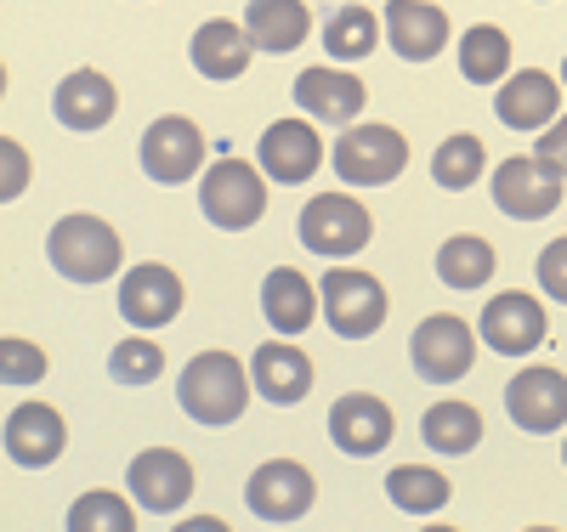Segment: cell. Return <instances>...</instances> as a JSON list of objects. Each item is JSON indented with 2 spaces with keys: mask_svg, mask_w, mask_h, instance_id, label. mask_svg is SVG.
Here are the masks:
<instances>
[{
  "mask_svg": "<svg viewBox=\"0 0 567 532\" xmlns=\"http://www.w3.org/2000/svg\"><path fill=\"white\" fill-rule=\"evenodd\" d=\"M250 385L256 379L245 374V363L233 352H199L176 379V403L199 425H233L250 408Z\"/></svg>",
  "mask_w": 567,
  "mask_h": 532,
  "instance_id": "cell-1",
  "label": "cell"
},
{
  "mask_svg": "<svg viewBox=\"0 0 567 532\" xmlns=\"http://www.w3.org/2000/svg\"><path fill=\"white\" fill-rule=\"evenodd\" d=\"M45 261H52L69 283H103L120 272L125 261V244H120V232L103 221V216H63L52 227V238H45Z\"/></svg>",
  "mask_w": 567,
  "mask_h": 532,
  "instance_id": "cell-2",
  "label": "cell"
},
{
  "mask_svg": "<svg viewBox=\"0 0 567 532\" xmlns=\"http://www.w3.org/2000/svg\"><path fill=\"white\" fill-rule=\"evenodd\" d=\"M329 159H336V176L347 187H386L409 165V142L398 125H347Z\"/></svg>",
  "mask_w": 567,
  "mask_h": 532,
  "instance_id": "cell-3",
  "label": "cell"
},
{
  "mask_svg": "<svg viewBox=\"0 0 567 532\" xmlns=\"http://www.w3.org/2000/svg\"><path fill=\"white\" fill-rule=\"evenodd\" d=\"M318 295H323V317L329 328L341 334V341H363V334H374L386 323V289L381 278H369L358 267H329L323 283H318Z\"/></svg>",
  "mask_w": 567,
  "mask_h": 532,
  "instance_id": "cell-4",
  "label": "cell"
},
{
  "mask_svg": "<svg viewBox=\"0 0 567 532\" xmlns=\"http://www.w3.org/2000/svg\"><path fill=\"white\" fill-rule=\"evenodd\" d=\"M374 238V221L369 210L352 199V192H318V199L301 210V244L323 261H347L358 255Z\"/></svg>",
  "mask_w": 567,
  "mask_h": 532,
  "instance_id": "cell-5",
  "label": "cell"
},
{
  "mask_svg": "<svg viewBox=\"0 0 567 532\" xmlns=\"http://www.w3.org/2000/svg\"><path fill=\"white\" fill-rule=\"evenodd\" d=\"M199 205H205V216H210L216 227L245 232V227H256L261 210H267V181H261V170L245 165V159H216V165L205 170V181H199Z\"/></svg>",
  "mask_w": 567,
  "mask_h": 532,
  "instance_id": "cell-6",
  "label": "cell"
},
{
  "mask_svg": "<svg viewBox=\"0 0 567 532\" xmlns=\"http://www.w3.org/2000/svg\"><path fill=\"white\" fill-rule=\"evenodd\" d=\"M409 363H414L420 379L454 385L460 374H471V363H477V334L465 328V317L437 312V317H425V323L409 334Z\"/></svg>",
  "mask_w": 567,
  "mask_h": 532,
  "instance_id": "cell-7",
  "label": "cell"
},
{
  "mask_svg": "<svg viewBox=\"0 0 567 532\" xmlns=\"http://www.w3.org/2000/svg\"><path fill=\"white\" fill-rule=\"evenodd\" d=\"M142 170L159 187H182L194 181V170H205V131L187 114H165L142 136Z\"/></svg>",
  "mask_w": 567,
  "mask_h": 532,
  "instance_id": "cell-8",
  "label": "cell"
},
{
  "mask_svg": "<svg viewBox=\"0 0 567 532\" xmlns=\"http://www.w3.org/2000/svg\"><path fill=\"white\" fill-rule=\"evenodd\" d=\"M318 499V481L307 465L296 459H267L256 465V476L245 481V504L261 515V521H301Z\"/></svg>",
  "mask_w": 567,
  "mask_h": 532,
  "instance_id": "cell-9",
  "label": "cell"
},
{
  "mask_svg": "<svg viewBox=\"0 0 567 532\" xmlns=\"http://www.w3.org/2000/svg\"><path fill=\"white\" fill-rule=\"evenodd\" d=\"M494 205L516 221H539L561 205V176L550 165H539L534 154H511L494 170Z\"/></svg>",
  "mask_w": 567,
  "mask_h": 532,
  "instance_id": "cell-10",
  "label": "cell"
},
{
  "mask_svg": "<svg viewBox=\"0 0 567 532\" xmlns=\"http://www.w3.org/2000/svg\"><path fill=\"white\" fill-rule=\"evenodd\" d=\"M505 414L523 425V430H534V437L561 430L567 425V374L561 368H545V363L523 368V374L505 385Z\"/></svg>",
  "mask_w": 567,
  "mask_h": 532,
  "instance_id": "cell-11",
  "label": "cell"
},
{
  "mask_svg": "<svg viewBox=\"0 0 567 532\" xmlns=\"http://www.w3.org/2000/svg\"><path fill=\"white\" fill-rule=\"evenodd\" d=\"M296 103L318 125H352L363 114V103H369V85L358 74L336 69V63H312V69L296 74Z\"/></svg>",
  "mask_w": 567,
  "mask_h": 532,
  "instance_id": "cell-12",
  "label": "cell"
},
{
  "mask_svg": "<svg viewBox=\"0 0 567 532\" xmlns=\"http://www.w3.org/2000/svg\"><path fill=\"white\" fill-rule=\"evenodd\" d=\"M125 481H131L136 504L154 510V515H171V510H182L187 499H194V465H187L176 448H148V453H136Z\"/></svg>",
  "mask_w": 567,
  "mask_h": 532,
  "instance_id": "cell-13",
  "label": "cell"
},
{
  "mask_svg": "<svg viewBox=\"0 0 567 532\" xmlns=\"http://www.w3.org/2000/svg\"><path fill=\"white\" fill-rule=\"evenodd\" d=\"M545 306L534 295H523V289H505V295H494L483 306V341L499 352V357H528L539 352L545 341Z\"/></svg>",
  "mask_w": 567,
  "mask_h": 532,
  "instance_id": "cell-14",
  "label": "cell"
},
{
  "mask_svg": "<svg viewBox=\"0 0 567 532\" xmlns=\"http://www.w3.org/2000/svg\"><path fill=\"white\" fill-rule=\"evenodd\" d=\"M392 430H398V419H392L386 397L347 392L336 408H329V437H336V448H341V453H352V459L381 453V448L392 442Z\"/></svg>",
  "mask_w": 567,
  "mask_h": 532,
  "instance_id": "cell-15",
  "label": "cell"
},
{
  "mask_svg": "<svg viewBox=\"0 0 567 532\" xmlns=\"http://www.w3.org/2000/svg\"><path fill=\"white\" fill-rule=\"evenodd\" d=\"M381 23H386L392 52L409 58V63H432L449 45V12L437 0H386Z\"/></svg>",
  "mask_w": 567,
  "mask_h": 532,
  "instance_id": "cell-16",
  "label": "cell"
},
{
  "mask_svg": "<svg viewBox=\"0 0 567 532\" xmlns=\"http://www.w3.org/2000/svg\"><path fill=\"white\" fill-rule=\"evenodd\" d=\"M120 312L136 328H165L182 312V278L159 261H142L120 278Z\"/></svg>",
  "mask_w": 567,
  "mask_h": 532,
  "instance_id": "cell-17",
  "label": "cell"
},
{
  "mask_svg": "<svg viewBox=\"0 0 567 532\" xmlns=\"http://www.w3.org/2000/svg\"><path fill=\"white\" fill-rule=\"evenodd\" d=\"M69 448V425L52 403H18L12 419H7V459L23 465V470H40V465H52L63 459Z\"/></svg>",
  "mask_w": 567,
  "mask_h": 532,
  "instance_id": "cell-18",
  "label": "cell"
},
{
  "mask_svg": "<svg viewBox=\"0 0 567 532\" xmlns=\"http://www.w3.org/2000/svg\"><path fill=\"white\" fill-rule=\"evenodd\" d=\"M494 114L511 125V131H545L561 119V80H550L545 69H523L511 74L494 96Z\"/></svg>",
  "mask_w": 567,
  "mask_h": 532,
  "instance_id": "cell-19",
  "label": "cell"
},
{
  "mask_svg": "<svg viewBox=\"0 0 567 532\" xmlns=\"http://www.w3.org/2000/svg\"><path fill=\"white\" fill-rule=\"evenodd\" d=\"M323 165V136L307 119H278L261 131V170L272 181H307Z\"/></svg>",
  "mask_w": 567,
  "mask_h": 532,
  "instance_id": "cell-20",
  "label": "cell"
},
{
  "mask_svg": "<svg viewBox=\"0 0 567 532\" xmlns=\"http://www.w3.org/2000/svg\"><path fill=\"white\" fill-rule=\"evenodd\" d=\"M187 58L205 80H245L250 58H256V40L250 29H239L233 18H210L194 29V45H187Z\"/></svg>",
  "mask_w": 567,
  "mask_h": 532,
  "instance_id": "cell-21",
  "label": "cell"
},
{
  "mask_svg": "<svg viewBox=\"0 0 567 532\" xmlns=\"http://www.w3.org/2000/svg\"><path fill=\"white\" fill-rule=\"evenodd\" d=\"M250 379H256V392L278 408H296L307 392H312V357L296 352V346H284V341H267L256 346L250 357Z\"/></svg>",
  "mask_w": 567,
  "mask_h": 532,
  "instance_id": "cell-22",
  "label": "cell"
},
{
  "mask_svg": "<svg viewBox=\"0 0 567 532\" xmlns=\"http://www.w3.org/2000/svg\"><path fill=\"white\" fill-rule=\"evenodd\" d=\"M52 108H58V119H63L69 131H103V125L114 119V108H120V91H114V80L97 74V69H74V74L58 85Z\"/></svg>",
  "mask_w": 567,
  "mask_h": 532,
  "instance_id": "cell-23",
  "label": "cell"
},
{
  "mask_svg": "<svg viewBox=\"0 0 567 532\" xmlns=\"http://www.w3.org/2000/svg\"><path fill=\"white\" fill-rule=\"evenodd\" d=\"M318 306H323V295L307 283V272H296V267L267 272V283H261V312H267V323H272L278 334L312 328V323H318Z\"/></svg>",
  "mask_w": 567,
  "mask_h": 532,
  "instance_id": "cell-24",
  "label": "cell"
},
{
  "mask_svg": "<svg viewBox=\"0 0 567 532\" xmlns=\"http://www.w3.org/2000/svg\"><path fill=\"white\" fill-rule=\"evenodd\" d=\"M245 29L256 40V52H296V45L307 40L312 29V12H307V0H250L245 7Z\"/></svg>",
  "mask_w": 567,
  "mask_h": 532,
  "instance_id": "cell-25",
  "label": "cell"
},
{
  "mask_svg": "<svg viewBox=\"0 0 567 532\" xmlns=\"http://www.w3.org/2000/svg\"><path fill=\"white\" fill-rule=\"evenodd\" d=\"M460 74L471 85H505L511 74V34L494 23H477L460 34Z\"/></svg>",
  "mask_w": 567,
  "mask_h": 532,
  "instance_id": "cell-26",
  "label": "cell"
},
{
  "mask_svg": "<svg viewBox=\"0 0 567 532\" xmlns=\"http://www.w3.org/2000/svg\"><path fill=\"white\" fill-rule=\"evenodd\" d=\"M494 244L488 238H477V232H454L449 244L437 250V278L449 283V289H483L488 278H494Z\"/></svg>",
  "mask_w": 567,
  "mask_h": 532,
  "instance_id": "cell-27",
  "label": "cell"
},
{
  "mask_svg": "<svg viewBox=\"0 0 567 532\" xmlns=\"http://www.w3.org/2000/svg\"><path fill=\"white\" fill-rule=\"evenodd\" d=\"M425 442H432L437 453H471V448H477L483 442V414L477 408H471V403H432V408H425Z\"/></svg>",
  "mask_w": 567,
  "mask_h": 532,
  "instance_id": "cell-28",
  "label": "cell"
},
{
  "mask_svg": "<svg viewBox=\"0 0 567 532\" xmlns=\"http://www.w3.org/2000/svg\"><path fill=\"white\" fill-rule=\"evenodd\" d=\"M381 34H386V23L374 18L369 7H341V12H329V23H323V45H329V58H336V63L369 58Z\"/></svg>",
  "mask_w": 567,
  "mask_h": 532,
  "instance_id": "cell-29",
  "label": "cell"
},
{
  "mask_svg": "<svg viewBox=\"0 0 567 532\" xmlns=\"http://www.w3.org/2000/svg\"><path fill=\"white\" fill-rule=\"evenodd\" d=\"M483 170H488V148H483V136L460 131V136H443V142H437V154H432V176H437V187L465 192Z\"/></svg>",
  "mask_w": 567,
  "mask_h": 532,
  "instance_id": "cell-30",
  "label": "cell"
},
{
  "mask_svg": "<svg viewBox=\"0 0 567 532\" xmlns=\"http://www.w3.org/2000/svg\"><path fill=\"white\" fill-rule=\"evenodd\" d=\"M386 499L409 515H432V510L449 504V481L437 470H425V465H398L386 476Z\"/></svg>",
  "mask_w": 567,
  "mask_h": 532,
  "instance_id": "cell-31",
  "label": "cell"
},
{
  "mask_svg": "<svg viewBox=\"0 0 567 532\" xmlns=\"http://www.w3.org/2000/svg\"><path fill=\"white\" fill-rule=\"evenodd\" d=\"M69 532H136V515L120 493H80L69 510Z\"/></svg>",
  "mask_w": 567,
  "mask_h": 532,
  "instance_id": "cell-32",
  "label": "cell"
},
{
  "mask_svg": "<svg viewBox=\"0 0 567 532\" xmlns=\"http://www.w3.org/2000/svg\"><path fill=\"white\" fill-rule=\"evenodd\" d=\"M109 374H114L120 385H154V379L165 374V352L148 341V334H131V341H120V346L109 352Z\"/></svg>",
  "mask_w": 567,
  "mask_h": 532,
  "instance_id": "cell-33",
  "label": "cell"
},
{
  "mask_svg": "<svg viewBox=\"0 0 567 532\" xmlns=\"http://www.w3.org/2000/svg\"><path fill=\"white\" fill-rule=\"evenodd\" d=\"M0 379H7V385H40L45 379V352L34 341L7 334V341H0Z\"/></svg>",
  "mask_w": 567,
  "mask_h": 532,
  "instance_id": "cell-34",
  "label": "cell"
},
{
  "mask_svg": "<svg viewBox=\"0 0 567 532\" xmlns=\"http://www.w3.org/2000/svg\"><path fill=\"white\" fill-rule=\"evenodd\" d=\"M539 289L567 306V238H556V244L539 250Z\"/></svg>",
  "mask_w": 567,
  "mask_h": 532,
  "instance_id": "cell-35",
  "label": "cell"
},
{
  "mask_svg": "<svg viewBox=\"0 0 567 532\" xmlns=\"http://www.w3.org/2000/svg\"><path fill=\"white\" fill-rule=\"evenodd\" d=\"M0 170H7V176H0V199L12 205L18 192L29 187V154H23V142H12V136L0 142Z\"/></svg>",
  "mask_w": 567,
  "mask_h": 532,
  "instance_id": "cell-36",
  "label": "cell"
},
{
  "mask_svg": "<svg viewBox=\"0 0 567 532\" xmlns=\"http://www.w3.org/2000/svg\"><path fill=\"white\" fill-rule=\"evenodd\" d=\"M534 159H539V165H550L556 176H567V114H561L556 125H545V131H539Z\"/></svg>",
  "mask_w": 567,
  "mask_h": 532,
  "instance_id": "cell-37",
  "label": "cell"
},
{
  "mask_svg": "<svg viewBox=\"0 0 567 532\" xmlns=\"http://www.w3.org/2000/svg\"><path fill=\"white\" fill-rule=\"evenodd\" d=\"M171 532H233L221 515H187V521H176Z\"/></svg>",
  "mask_w": 567,
  "mask_h": 532,
  "instance_id": "cell-38",
  "label": "cell"
},
{
  "mask_svg": "<svg viewBox=\"0 0 567 532\" xmlns=\"http://www.w3.org/2000/svg\"><path fill=\"white\" fill-rule=\"evenodd\" d=\"M425 532H460V526H425Z\"/></svg>",
  "mask_w": 567,
  "mask_h": 532,
  "instance_id": "cell-39",
  "label": "cell"
},
{
  "mask_svg": "<svg viewBox=\"0 0 567 532\" xmlns=\"http://www.w3.org/2000/svg\"><path fill=\"white\" fill-rule=\"evenodd\" d=\"M528 532H556V526H528Z\"/></svg>",
  "mask_w": 567,
  "mask_h": 532,
  "instance_id": "cell-40",
  "label": "cell"
},
{
  "mask_svg": "<svg viewBox=\"0 0 567 532\" xmlns=\"http://www.w3.org/2000/svg\"><path fill=\"white\" fill-rule=\"evenodd\" d=\"M561 465H567V442H561Z\"/></svg>",
  "mask_w": 567,
  "mask_h": 532,
  "instance_id": "cell-41",
  "label": "cell"
},
{
  "mask_svg": "<svg viewBox=\"0 0 567 532\" xmlns=\"http://www.w3.org/2000/svg\"><path fill=\"white\" fill-rule=\"evenodd\" d=\"M561 85H567V63H561Z\"/></svg>",
  "mask_w": 567,
  "mask_h": 532,
  "instance_id": "cell-42",
  "label": "cell"
}]
</instances>
